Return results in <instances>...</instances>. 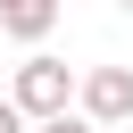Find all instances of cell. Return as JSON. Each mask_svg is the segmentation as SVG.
Wrapping results in <instances>:
<instances>
[{"label": "cell", "mask_w": 133, "mask_h": 133, "mask_svg": "<svg viewBox=\"0 0 133 133\" xmlns=\"http://www.w3.org/2000/svg\"><path fill=\"white\" fill-rule=\"evenodd\" d=\"M8 100L25 108V125H50V116H66V100H83V75L66 66V58H25L17 66V83H8Z\"/></svg>", "instance_id": "obj_1"}, {"label": "cell", "mask_w": 133, "mask_h": 133, "mask_svg": "<svg viewBox=\"0 0 133 133\" xmlns=\"http://www.w3.org/2000/svg\"><path fill=\"white\" fill-rule=\"evenodd\" d=\"M83 116L91 125H125L133 116V66H91L83 75Z\"/></svg>", "instance_id": "obj_2"}, {"label": "cell", "mask_w": 133, "mask_h": 133, "mask_svg": "<svg viewBox=\"0 0 133 133\" xmlns=\"http://www.w3.org/2000/svg\"><path fill=\"white\" fill-rule=\"evenodd\" d=\"M58 25V0H0V33H17V42H42Z\"/></svg>", "instance_id": "obj_3"}, {"label": "cell", "mask_w": 133, "mask_h": 133, "mask_svg": "<svg viewBox=\"0 0 133 133\" xmlns=\"http://www.w3.org/2000/svg\"><path fill=\"white\" fill-rule=\"evenodd\" d=\"M33 133H100L91 116H50V125H33Z\"/></svg>", "instance_id": "obj_4"}, {"label": "cell", "mask_w": 133, "mask_h": 133, "mask_svg": "<svg viewBox=\"0 0 133 133\" xmlns=\"http://www.w3.org/2000/svg\"><path fill=\"white\" fill-rule=\"evenodd\" d=\"M0 133H25V108L17 100H0Z\"/></svg>", "instance_id": "obj_5"}, {"label": "cell", "mask_w": 133, "mask_h": 133, "mask_svg": "<svg viewBox=\"0 0 133 133\" xmlns=\"http://www.w3.org/2000/svg\"><path fill=\"white\" fill-rule=\"evenodd\" d=\"M125 8H133V0H125Z\"/></svg>", "instance_id": "obj_6"}]
</instances>
